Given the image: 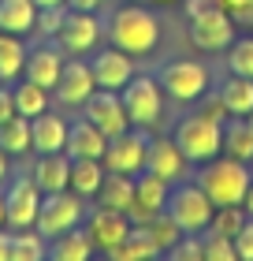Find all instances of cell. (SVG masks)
<instances>
[{
  "instance_id": "38",
  "label": "cell",
  "mask_w": 253,
  "mask_h": 261,
  "mask_svg": "<svg viewBox=\"0 0 253 261\" xmlns=\"http://www.w3.org/2000/svg\"><path fill=\"white\" fill-rule=\"evenodd\" d=\"M167 254H172V261H183V257H205V254H201V235H183V239H179Z\"/></svg>"
},
{
  "instance_id": "37",
  "label": "cell",
  "mask_w": 253,
  "mask_h": 261,
  "mask_svg": "<svg viewBox=\"0 0 253 261\" xmlns=\"http://www.w3.org/2000/svg\"><path fill=\"white\" fill-rule=\"evenodd\" d=\"M67 19V4H56V8H38V30L49 34V38H56L60 27H64Z\"/></svg>"
},
{
  "instance_id": "1",
  "label": "cell",
  "mask_w": 253,
  "mask_h": 261,
  "mask_svg": "<svg viewBox=\"0 0 253 261\" xmlns=\"http://www.w3.org/2000/svg\"><path fill=\"white\" fill-rule=\"evenodd\" d=\"M108 41H112L116 49L130 53V56H146V53L156 49V41H160V22H156V15L149 8L127 4L108 22Z\"/></svg>"
},
{
  "instance_id": "29",
  "label": "cell",
  "mask_w": 253,
  "mask_h": 261,
  "mask_svg": "<svg viewBox=\"0 0 253 261\" xmlns=\"http://www.w3.org/2000/svg\"><path fill=\"white\" fill-rule=\"evenodd\" d=\"M0 149L8 157H22L26 149H34V138H30V120L26 116H11V120L0 123Z\"/></svg>"
},
{
  "instance_id": "25",
  "label": "cell",
  "mask_w": 253,
  "mask_h": 261,
  "mask_svg": "<svg viewBox=\"0 0 253 261\" xmlns=\"http://www.w3.org/2000/svg\"><path fill=\"white\" fill-rule=\"evenodd\" d=\"M104 161L97 157H75L71 161V191L82 198H97L101 183H104Z\"/></svg>"
},
{
  "instance_id": "5",
  "label": "cell",
  "mask_w": 253,
  "mask_h": 261,
  "mask_svg": "<svg viewBox=\"0 0 253 261\" xmlns=\"http://www.w3.org/2000/svg\"><path fill=\"white\" fill-rule=\"evenodd\" d=\"M167 213H172V220L183 228V235H201L212 224L216 205L198 183H179L175 191L167 194Z\"/></svg>"
},
{
  "instance_id": "13",
  "label": "cell",
  "mask_w": 253,
  "mask_h": 261,
  "mask_svg": "<svg viewBox=\"0 0 253 261\" xmlns=\"http://www.w3.org/2000/svg\"><path fill=\"white\" fill-rule=\"evenodd\" d=\"M167 194H172V183L142 168V172L134 175V205H130L127 217L134 220V224L153 220L156 213H164V209H167Z\"/></svg>"
},
{
  "instance_id": "21",
  "label": "cell",
  "mask_w": 253,
  "mask_h": 261,
  "mask_svg": "<svg viewBox=\"0 0 253 261\" xmlns=\"http://www.w3.org/2000/svg\"><path fill=\"white\" fill-rule=\"evenodd\" d=\"M30 175L41 187V194L67 191L71 187V157L67 153H38V164H34Z\"/></svg>"
},
{
  "instance_id": "30",
  "label": "cell",
  "mask_w": 253,
  "mask_h": 261,
  "mask_svg": "<svg viewBox=\"0 0 253 261\" xmlns=\"http://www.w3.org/2000/svg\"><path fill=\"white\" fill-rule=\"evenodd\" d=\"M49 254V239L41 231H30V228H19L11 235V246H8V261H41Z\"/></svg>"
},
{
  "instance_id": "12",
  "label": "cell",
  "mask_w": 253,
  "mask_h": 261,
  "mask_svg": "<svg viewBox=\"0 0 253 261\" xmlns=\"http://www.w3.org/2000/svg\"><path fill=\"white\" fill-rule=\"evenodd\" d=\"M82 116H86L90 123H97L108 138H112V135H123V130L130 127L119 90H101V86H97V90L90 93V101L82 105Z\"/></svg>"
},
{
  "instance_id": "42",
  "label": "cell",
  "mask_w": 253,
  "mask_h": 261,
  "mask_svg": "<svg viewBox=\"0 0 253 261\" xmlns=\"http://www.w3.org/2000/svg\"><path fill=\"white\" fill-rule=\"evenodd\" d=\"M104 4H108V0H67V8H82V11H97Z\"/></svg>"
},
{
  "instance_id": "15",
  "label": "cell",
  "mask_w": 253,
  "mask_h": 261,
  "mask_svg": "<svg viewBox=\"0 0 253 261\" xmlns=\"http://www.w3.org/2000/svg\"><path fill=\"white\" fill-rule=\"evenodd\" d=\"M97 90V79H93V67L82 60V56H71L64 60V71H60V82H56V97L64 105H86L90 93Z\"/></svg>"
},
{
  "instance_id": "10",
  "label": "cell",
  "mask_w": 253,
  "mask_h": 261,
  "mask_svg": "<svg viewBox=\"0 0 253 261\" xmlns=\"http://www.w3.org/2000/svg\"><path fill=\"white\" fill-rule=\"evenodd\" d=\"M160 86L172 101H198L209 93V67L198 60H172L160 71Z\"/></svg>"
},
{
  "instance_id": "33",
  "label": "cell",
  "mask_w": 253,
  "mask_h": 261,
  "mask_svg": "<svg viewBox=\"0 0 253 261\" xmlns=\"http://www.w3.org/2000/svg\"><path fill=\"white\" fill-rule=\"evenodd\" d=\"M146 228H149V235H153V243L160 246V254H167L179 239H183V228H179V224L172 220V213H167V209H164V213H156L153 220H146Z\"/></svg>"
},
{
  "instance_id": "31",
  "label": "cell",
  "mask_w": 253,
  "mask_h": 261,
  "mask_svg": "<svg viewBox=\"0 0 253 261\" xmlns=\"http://www.w3.org/2000/svg\"><path fill=\"white\" fill-rule=\"evenodd\" d=\"M22 67H26V49H22L19 34H4L0 30V82L19 79Z\"/></svg>"
},
{
  "instance_id": "20",
  "label": "cell",
  "mask_w": 253,
  "mask_h": 261,
  "mask_svg": "<svg viewBox=\"0 0 253 261\" xmlns=\"http://www.w3.org/2000/svg\"><path fill=\"white\" fill-rule=\"evenodd\" d=\"M104 146H108V135L97 127V123H90L86 116H82V120H75L67 127V157L75 161V157H104Z\"/></svg>"
},
{
  "instance_id": "6",
  "label": "cell",
  "mask_w": 253,
  "mask_h": 261,
  "mask_svg": "<svg viewBox=\"0 0 253 261\" xmlns=\"http://www.w3.org/2000/svg\"><path fill=\"white\" fill-rule=\"evenodd\" d=\"M119 97H123L130 127H153L164 112V86H160V79H153V75H134L119 90Z\"/></svg>"
},
{
  "instance_id": "26",
  "label": "cell",
  "mask_w": 253,
  "mask_h": 261,
  "mask_svg": "<svg viewBox=\"0 0 253 261\" xmlns=\"http://www.w3.org/2000/svg\"><path fill=\"white\" fill-rule=\"evenodd\" d=\"M93 239H90V231H78V228H71L64 235H56V239H49V254L56 261H90L93 257Z\"/></svg>"
},
{
  "instance_id": "28",
  "label": "cell",
  "mask_w": 253,
  "mask_h": 261,
  "mask_svg": "<svg viewBox=\"0 0 253 261\" xmlns=\"http://www.w3.org/2000/svg\"><path fill=\"white\" fill-rule=\"evenodd\" d=\"M223 153L235 161H253V130L246 116H231L223 123Z\"/></svg>"
},
{
  "instance_id": "23",
  "label": "cell",
  "mask_w": 253,
  "mask_h": 261,
  "mask_svg": "<svg viewBox=\"0 0 253 261\" xmlns=\"http://www.w3.org/2000/svg\"><path fill=\"white\" fill-rule=\"evenodd\" d=\"M0 30L19 34V38L38 30V4L34 0H0Z\"/></svg>"
},
{
  "instance_id": "24",
  "label": "cell",
  "mask_w": 253,
  "mask_h": 261,
  "mask_svg": "<svg viewBox=\"0 0 253 261\" xmlns=\"http://www.w3.org/2000/svg\"><path fill=\"white\" fill-rule=\"evenodd\" d=\"M97 205L130 213V205H134V175L104 172V183H101V191H97Z\"/></svg>"
},
{
  "instance_id": "8",
  "label": "cell",
  "mask_w": 253,
  "mask_h": 261,
  "mask_svg": "<svg viewBox=\"0 0 253 261\" xmlns=\"http://www.w3.org/2000/svg\"><path fill=\"white\" fill-rule=\"evenodd\" d=\"M146 153H149V127H127L123 135H112L104 146V168L108 172H123L138 175L146 168Z\"/></svg>"
},
{
  "instance_id": "48",
  "label": "cell",
  "mask_w": 253,
  "mask_h": 261,
  "mask_svg": "<svg viewBox=\"0 0 253 261\" xmlns=\"http://www.w3.org/2000/svg\"><path fill=\"white\" fill-rule=\"evenodd\" d=\"M0 224H4V191H0Z\"/></svg>"
},
{
  "instance_id": "4",
  "label": "cell",
  "mask_w": 253,
  "mask_h": 261,
  "mask_svg": "<svg viewBox=\"0 0 253 261\" xmlns=\"http://www.w3.org/2000/svg\"><path fill=\"white\" fill-rule=\"evenodd\" d=\"M82 220H86V198L67 187V191L41 194V209H38V224H34V228H38L45 239H56V235L78 228Z\"/></svg>"
},
{
  "instance_id": "40",
  "label": "cell",
  "mask_w": 253,
  "mask_h": 261,
  "mask_svg": "<svg viewBox=\"0 0 253 261\" xmlns=\"http://www.w3.org/2000/svg\"><path fill=\"white\" fill-rule=\"evenodd\" d=\"M11 116H15V97H11L8 86H0V123L11 120Z\"/></svg>"
},
{
  "instance_id": "7",
  "label": "cell",
  "mask_w": 253,
  "mask_h": 261,
  "mask_svg": "<svg viewBox=\"0 0 253 261\" xmlns=\"http://www.w3.org/2000/svg\"><path fill=\"white\" fill-rule=\"evenodd\" d=\"M235 27L238 22L223 4L201 8V11L190 15V41H194L201 53H223V49H231V41H235Z\"/></svg>"
},
{
  "instance_id": "16",
  "label": "cell",
  "mask_w": 253,
  "mask_h": 261,
  "mask_svg": "<svg viewBox=\"0 0 253 261\" xmlns=\"http://www.w3.org/2000/svg\"><path fill=\"white\" fill-rule=\"evenodd\" d=\"M90 67H93V79H97L101 90H123L134 79V56L116 49V45H108L104 53H97L90 60Z\"/></svg>"
},
{
  "instance_id": "9",
  "label": "cell",
  "mask_w": 253,
  "mask_h": 261,
  "mask_svg": "<svg viewBox=\"0 0 253 261\" xmlns=\"http://www.w3.org/2000/svg\"><path fill=\"white\" fill-rule=\"evenodd\" d=\"M41 209V187L34 183V175H15L4 187V224L8 228H34Z\"/></svg>"
},
{
  "instance_id": "27",
  "label": "cell",
  "mask_w": 253,
  "mask_h": 261,
  "mask_svg": "<svg viewBox=\"0 0 253 261\" xmlns=\"http://www.w3.org/2000/svg\"><path fill=\"white\" fill-rule=\"evenodd\" d=\"M220 101H223L227 116H249L253 112V79L227 75V82L220 86Z\"/></svg>"
},
{
  "instance_id": "18",
  "label": "cell",
  "mask_w": 253,
  "mask_h": 261,
  "mask_svg": "<svg viewBox=\"0 0 253 261\" xmlns=\"http://www.w3.org/2000/svg\"><path fill=\"white\" fill-rule=\"evenodd\" d=\"M60 71H64V49H60V45H38V49L26 53L22 75H26L30 82H38V86H45V90H56Z\"/></svg>"
},
{
  "instance_id": "17",
  "label": "cell",
  "mask_w": 253,
  "mask_h": 261,
  "mask_svg": "<svg viewBox=\"0 0 253 261\" xmlns=\"http://www.w3.org/2000/svg\"><path fill=\"white\" fill-rule=\"evenodd\" d=\"M186 164H190V161L183 157V149H179V142H175V138H149L146 172L160 175V179H167V183H183Z\"/></svg>"
},
{
  "instance_id": "2",
  "label": "cell",
  "mask_w": 253,
  "mask_h": 261,
  "mask_svg": "<svg viewBox=\"0 0 253 261\" xmlns=\"http://www.w3.org/2000/svg\"><path fill=\"white\" fill-rule=\"evenodd\" d=\"M249 179L253 175L246 172V161H235V157H212L198 172V187L212 198L216 209L220 205H242Z\"/></svg>"
},
{
  "instance_id": "34",
  "label": "cell",
  "mask_w": 253,
  "mask_h": 261,
  "mask_svg": "<svg viewBox=\"0 0 253 261\" xmlns=\"http://www.w3.org/2000/svg\"><path fill=\"white\" fill-rule=\"evenodd\" d=\"M246 217H249V213H246L242 205H220V209L212 213V224H209L205 231H220V235H231V239H235V235L242 231Z\"/></svg>"
},
{
  "instance_id": "46",
  "label": "cell",
  "mask_w": 253,
  "mask_h": 261,
  "mask_svg": "<svg viewBox=\"0 0 253 261\" xmlns=\"http://www.w3.org/2000/svg\"><path fill=\"white\" fill-rule=\"evenodd\" d=\"M4 179H8V153L0 149V183H4Z\"/></svg>"
},
{
  "instance_id": "47",
  "label": "cell",
  "mask_w": 253,
  "mask_h": 261,
  "mask_svg": "<svg viewBox=\"0 0 253 261\" xmlns=\"http://www.w3.org/2000/svg\"><path fill=\"white\" fill-rule=\"evenodd\" d=\"M38 8H56V4H67V0H34Z\"/></svg>"
},
{
  "instance_id": "36",
  "label": "cell",
  "mask_w": 253,
  "mask_h": 261,
  "mask_svg": "<svg viewBox=\"0 0 253 261\" xmlns=\"http://www.w3.org/2000/svg\"><path fill=\"white\" fill-rule=\"evenodd\" d=\"M227 67H231V75H246V79H253V38H238V41H231Z\"/></svg>"
},
{
  "instance_id": "22",
  "label": "cell",
  "mask_w": 253,
  "mask_h": 261,
  "mask_svg": "<svg viewBox=\"0 0 253 261\" xmlns=\"http://www.w3.org/2000/svg\"><path fill=\"white\" fill-rule=\"evenodd\" d=\"M108 257H112V261H149V257H160V246L153 243V235H149L146 224H130L127 239L119 243Z\"/></svg>"
},
{
  "instance_id": "43",
  "label": "cell",
  "mask_w": 253,
  "mask_h": 261,
  "mask_svg": "<svg viewBox=\"0 0 253 261\" xmlns=\"http://www.w3.org/2000/svg\"><path fill=\"white\" fill-rule=\"evenodd\" d=\"M242 209L253 217V179H249V187H246V198H242Z\"/></svg>"
},
{
  "instance_id": "3",
  "label": "cell",
  "mask_w": 253,
  "mask_h": 261,
  "mask_svg": "<svg viewBox=\"0 0 253 261\" xmlns=\"http://www.w3.org/2000/svg\"><path fill=\"white\" fill-rule=\"evenodd\" d=\"M175 142H179V149H183V157L190 164H205V161H212V157L223 153V123H216L201 112L186 116V120L175 127Z\"/></svg>"
},
{
  "instance_id": "50",
  "label": "cell",
  "mask_w": 253,
  "mask_h": 261,
  "mask_svg": "<svg viewBox=\"0 0 253 261\" xmlns=\"http://www.w3.org/2000/svg\"><path fill=\"white\" fill-rule=\"evenodd\" d=\"M153 4H175V0H153Z\"/></svg>"
},
{
  "instance_id": "11",
  "label": "cell",
  "mask_w": 253,
  "mask_h": 261,
  "mask_svg": "<svg viewBox=\"0 0 253 261\" xmlns=\"http://www.w3.org/2000/svg\"><path fill=\"white\" fill-rule=\"evenodd\" d=\"M101 41V19L93 11H82V8H67V19L56 34V45L71 56H82V53H93Z\"/></svg>"
},
{
  "instance_id": "19",
  "label": "cell",
  "mask_w": 253,
  "mask_h": 261,
  "mask_svg": "<svg viewBox=\"0 0 253 261\" xmlns=\"http://www.w3.org/2000/svg\"><path fill=\"white\" fill-rule=\"evenodd\" d=\"M67 120L64 116H56L45 109L41 116H34L30 120V138H34V149L38 153H64L67 149Z\"/></svg>"
},
{
  "instance_id": "45",
  "label": "cell",
  "mask_w": 253,
  "mask_h": 261,
  "mask_svg": "<svg viewBox=\"0 0 253 261\" xmlns=\"http://www.w3.org/2000/svg\"><path fill=\"white\" fill-rule=\"evenodd\" d=\"M8 246H11V235L0 231V261H8Z\"/></svg>"
},
{
  "instance_id": "35",
  "label": "cell",
  "mask_w": 253,
  "mask_h": 261,
  "mask_svg": "<svg viewBox=\"0 0 253 261\" xmlns=\"http://www.w3.org/2000/svg\"><path fill=\"white\" fill-rule=\"evenodd\" d=\"M201 254H205V261H238L235 239H231V235H220V231H205Z\"/></svg>"
},
{
  "instance_id": "39",
  "label": "cell",
  "mask_w": 253,
  "mask_h": 261,
  "mask_svg": "<svg viewBox=\"0 0 253 261\" xmlns=\"http://www.w3.org/2000/svg\"><path fill=\"white\" fill-rule=\"evenodd\" d=\"M235 254L242 257V261H253V217H246L242 231L235 235Z\"/></svg>"
},
{
  "instance_id": "14",
  "label": "cell",
  "mask_w": 253,
  "mask_h": 261,
  "mask_svg": "<svg viewBox=\"0 0 253 261\" xmlns=\"http://www.w3.org/2000/svg\"><path fill=\"white\" fill-rule=\"evenodd\" d=\"M130 220L127 213H119V209H108V205H97L93 213H86V231H90V239L97 250L104 254H112L119 243L127 239V231H130Z\"/></svg>"
},
{
  "instance_id": "41",
  "label": "cell",
  "mask_w": 253,
  "mask_h": 261,
  "mask_svg": "<svg viewBox=\"0 0 253 261\" xmlns=\"http://www.w3.org/2000/svg\"><path fill=\"white\" fill-rule=\"evenodd\" d=\"M235 22H238V27H253V0H249L246 8L235 11Z\"/></svg>"
},
{
  "instance_id": "44",
  "label": "cell",
  "mask_w": 253,
  "mask_h": 261,
  "mask_svg": "<svg viewBox=\"0 0 253 261\" xmlns=\"http://www.w3.org/2000/svg\"><path fill=\"white\" fill-rule=\"evenodd\" d=\"M220 4H223V8H227V11H231V15H235V11H238V8H246V4H249V0H220Z\"/></svg>"
},
{
  "instance_id": "32",
  "label": "cell",
  "mask_w": 253,
  "mask_h": 261,
  "mask_svg": "<svg viewBox=\"0 0 253 261\" xmlns=\"http://www.w3.org/2000/svg\"><path fill=\"white\" fill-rule=\"evenodd\" d=\"M11 97H15V112L26 116V120H34V116H41L45 109H49V90L38 86V82H19L15 90H11Z\"/></svg>"
},
{
  "instance_id": "49",
  "label": "cell",
  "mask_w": 253,
  "mask_h": 261,
  "mask_svg": "<svg viewBox=\"0 0 253 261\" xmlns=\"http://www.w3.org/2000/svg\"><path fill=\"white\" fill-rule=\"evenodd\" d=\"M246 123H249V130H253V112H249V116H246Z\"/></svg>"
}]
</instances>
